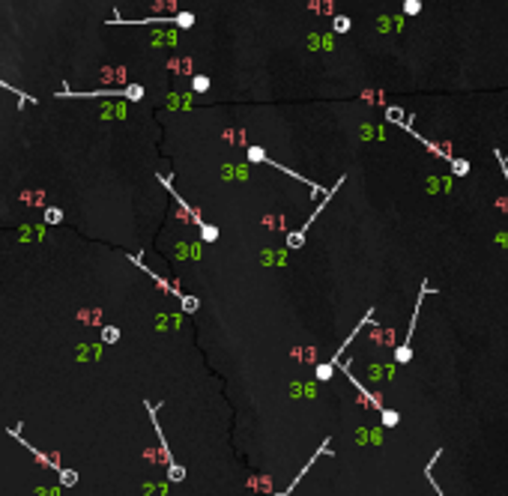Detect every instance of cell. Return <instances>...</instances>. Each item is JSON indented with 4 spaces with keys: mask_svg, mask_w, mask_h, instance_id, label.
<instances>
[{
    "mask_svg": "<svg viewBox=\"0 0 508 496\" xmlns=\"http://www.w3.org/2000/svg\"><path fill=\"white\" fill-rule=\"evenodd\" d=\"M176 24H179V27H192V24H195V15H192V12H179V15H176Z\"/></svg>",
    "mask_w": 508,
    "mask_h": 496,
    "instance_id": "8fae6325",
    "label": "cell"
},
{
    "mask_svg": "<svg viewBox=\"0 0 508 496\" xmlns=\"http://www.w3.org/2000/svg\"><path fill=\"white\" fill-rule=\"evenodd\" d=\"M332 377H335V365L332 362L317 365V379H320V383H326V379H332Z\"/></svg>",
    "mask_w": 508,
    "mask_h": 496,
    "instance_id": "3957f363",
    "label": "cell"
},
{
    "mask_svg": "<svg viewBox=\"0 0 508 496\" xmlns=\"http://www.w3.org/2000/svg\"><path fill=\"white\" fill-rule=\"evenodd\" d=\"M60 478H63V484H66V487H72V484L78 481V475L72 472V469H63V472H60Z\"/></svg>",
    "mask_w": 508,
    "mask_h": 496,
    "instance_id": "7c38bea8",
    "label": "cell"
},
{
    "mask_svg": "<svg viewBox=\"0 0 508 496\" xmlns=\"http://www.w3.org/2000/svg\"><path fill=\"white\" fill-rule=\"evenodd\" d=\"M179 302H183V311H189V314H192V311H198V305H200L195 296H179Z\"/></svg>",
    "mask_w": 508,
    "mask_h": 496,
    "instance_id": "9c48e42d",
    "label": "cell"
},
{
    "mask_svg": "<svg viewBox=\"0 0 508 496\" xmlns=\"http://www.w3.org/2000/svg\"><path fill=\"white\" fill-rule=\"evenodd\" d=\"M248 162H254V165L269 162V159H266V152H263V146H248Z\"/></svg>",
    "mask_w": 508,
    "mask_h": 496,
    "instance_id": "277c9868",
    "label": "cell"
},
{
    "mask_svg": "<svg viewBox=\"0 0 508 496\" xmlns=\"http://www.w3.org/2000/svg\"><path fill=\"white\" fill-rule=\"evenodd\" d=\"M102 341H105V344H114V341H120V329H114V326H108V329L102 332Z\"/></svg>",
    "mask_w": 508,
    "mask_h": 496,
    "instance_id": "ba28073f",
    "label": "cell"
},
{
    "mask_svg": "<svg viewBox=\"0 0 508 496\" xmlns=\"http://www.w3.org/2000/svg\"><path fill=\"white\" fill-rule=\"evenodd\" d=\"M192 90H195V93H206V90H209V78H206V75H198V78H192Z\"/></svg>",
    "mask_w": 508,
    "mask_h": 496,
    "instance_id": "5b68a950",
    "label": "cell"
},
{
    "mask_svg": "<svg viewBox=\"0 0 508 496\" xmlns=\"http://www.w3.org/2000/svg\"><path fill=\"white\" fill-rule=\"evenodd\" d=\"M60 218H63V212H60V209H48V212H45V221H48V224H57Z\"/></svg>",
    "mask_w": 508,
    "mask_h": 496,
    "instance_id": "5bb4252c",
    "label": "cell"
},
{
    "mask_svg": "<svg viewBox=\"0 0 508 496\" xmlns=\"http://www.w3.org/2000/svg\"><path fill=\"white\" fill-rule=\"evenodd\" d=\"M380 418H383V425L386 428H397V425H401V412H397V409H380Z\"/></svg>",
    "mask_w": 508,
    "mask_h": 496,
    "instance_id": "7a4b0ae2",
    "label": "cell"
},
{
    "mask_svg": "<svg viewBox=\"0 0 508 496\" xmlns=\"http://www.w3.org/2000/svg\"><path fill=\"white\" fill-rule=\"evenodd\" d=\"M329 445H332L329 439H323V445H320V448L314 451V457H308V464L302 467V472H296V478H293V481H290V484H287V487H284V490H281L278 496H290V493H293V490H296V484H299V481L305 478V472H311V469H314V464H317V457H332L335 451H332Z\"/></svg>",
    "mask_w": 508,
    "mask_h": 496,
    "instance_id": "6da1fadb",
    "label": "cell"
},
{
    "mask_svg": "<svg viewBox=\"0 0 508 496\" xmlns=\"http://www.w3.org/2000/svg\"><path fill=\"white\" fill-rule=\"evenodd\" d=\"M168 478H170V481H183V478H186V469L179 467V464H170V467H168Z\"/></svg>",
    "mask_w": 508,
    "mask_h": 496,
    "instance_id": "8992f818",
    "label": "cell"
},
{
    "mask_svg": "<svg viewBox=\"0 0 508 496\" xmlns=\"http://www.w3.org/2000/svg\"><path fill=\"white\" fill-rule=\"evenodd\" d=\"M200 236H203V242H215V239H219V231H215L212 224H203L200 227Z\"/></svg>",
    "mask_w": 508,
    "mask_h": 496,
    "instance_id": "52a82bcc",
    "label": "cell"
},
{
    "mask_svg": "<svg viewBox=\"0 0 508 496\" xmlns=\"http://www.w3.org/2000/svg\"><path fill=\"white\" fill-rule=\"evenodd\" d=\"M335 30L338 33H347L350 30V18H335Z\"/></svg>",
    "mask_w": 508,
    "mask_h": 496,
    "instance_id": "9a60e30c",
    "label": "cell"
},
{
    "mask_svg": "<svg viewBox=\"0 0 508 496\" xmlns=\"http://www.w3.org/2000/svg\"><path fill=\"white\" fill-rule=\"evenodd\" d=\"M452 171H454V174H457V176H466V174H469V165H466V162H460V159H457V162H454V165H452Z\"/></svg>",
    "mask_w": 508,
    "mask_h": 496,
    "instance_id": "4fadbf2b",
    "label": "cell"
},
{
    "mask_svg": "<svg viewBox=\"0 0 508 496\" xmlns=\"http://www.w3.org/2000/svg\"><path fill=\"white\" fill-rule=\"evenodd\" d=\"M404 12L407 15H419L422 12V3H419V0H404Z\"/></svg>",
    "mask_w": 508,
    "mask_h": 496,
    "instance_id": "30bf717a",
    "label": "cell"
}]
</instances>
